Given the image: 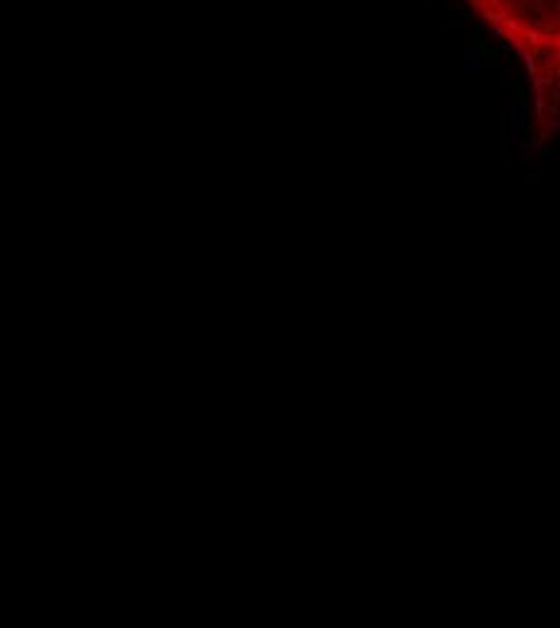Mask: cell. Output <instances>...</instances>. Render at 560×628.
Returning <instances> with one entry per match:
<instances>
[{
	"label": "cell",
	"instance_id": "cell-1",
	"mask_svg": "<svg viewBox=\"0 0 560 628\" xmlns=\"http://www.w3.org/2000/svg\"><path fill=\"white\" fill-rule=\"evenodd\" d=\"M466 5L524 61L538 126L560 131V0H466Z\"/></svg>",
	"mask_w": 560,
	"mask_h": 628
}]
</instances>
